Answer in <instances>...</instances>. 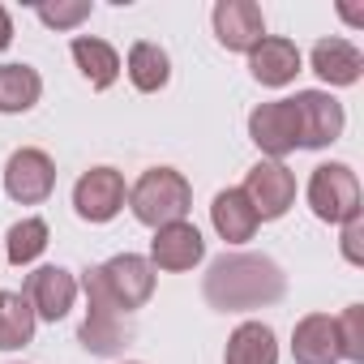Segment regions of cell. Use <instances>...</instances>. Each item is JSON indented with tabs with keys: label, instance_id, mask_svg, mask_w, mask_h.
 Wrapping results in <instances>:
<instances>
[{
	"label": "cell",
	"instance_id": "cell-25",
	"mask_svg": "<svg viewBox=\"0 0 364 364\" xmlns=\"http://www.w3.org/2000/svg\"><path fill=\"white\" fill-rule=\"evenodd\" d=\"M43 26H56V31H73L90 18V0H56V5H39L35 9Z\"/></svg>",
	"mask_w": 364,
	"mask_h": 364
},
{
	"label": "cell",
	"instance_id": "cell-3",
	"mask_svg": "<svg viewBox=\"0 0 364 364\" xmlns=\"http://www.w3.org/2000/svg\"><path fill=\"white\" fill-rule=\"evenodd\" d=\"M82 287H86V300H90L86 321H82V330H77L82 347H86L90 355H116V351H124L129 338H133V317L116 309V300L107 296V287H103V279H99V266H90V270L82 274Z\"/></svg>",
	"mask_w": 364,
	"mask_h": 364
},
{
	"label": "cell",
	"instance_id": "cell-22",
	"mask_svg": "<svg viewBox=\"0 0 364 364\" xmlns=\"http://www.w3.org/2000/svg\"><path fill=\"white\" fill-rule=\"evenodd\" d=\"M167 77H171V60H167V52H163L159 43H146V39H141V43L129 48V82H133L141 95L163 90Z\"/></svg>",
	"mask_w": 364,
	"mask_h": 364
},
{
	"label": "cell",
	"instance_id": "cell-13",
	"mask_svg": "<svg viewBox=\"0 0 364 364\" xmlns=\"http://www.w3.org/2000/svg\"><path fill=\"white\" fill-rule=\"evenodd\" d=\"M206 257V240L193 223H167L150 240V266L159 270H193Z\"/></svg>",
	"mask_w": 364,
	"mask_h": 364
},
{
	"label": "cell",
	"instance_id": "cell-12",
	"mask_svg": "<svg viewBox=\"0 0 364 364\" xmlns=\"http://www.w3.org/2000/svg\"><path fill=\"white\" fill-rule=\"evenodd\" d=\"M73 296H77V279L65 266H39L26 279V300H31L35 317H43V321H60L73 309Z\"/></svg>",
	"mask_w": 364,
	"mask_h": 364
},
{
	"label": "cell",
	"instance_id": "cell-7",
	"mask_svg": "<svg viewBox=\"0 0 364 364\" xmlns=\"http://www.w3.org/2000/svg\"><path fill=\"white\" fill-rule=\"evenodd\" d=\"M99 279H103L107 296L116 300V309L129 313V317L154 296V266L137 253H116L112 262L99 266Z\"/></svg>",
	"mask_w": 364,
	"mask_h": 364
},
{
	"label": "cell",
	"instance_id": "cell-24",
	"mask_svg": "<svg viewBox=\"0 0 364 364\" xmlns=\"http://www.w3.org/2000/svg\"><path fill=\"white\" fill-rule=\"evenodd\" d=\"M334 326H338V347H343V360L364 364V304L343 309V317H334Z\"/></svg>",
	"mask_w": 364,
	"mask_h": 364
},
{
	"label": "cell",
	"instance_id": "cell-10",
	"mask_svg": "<svg viewBox=\"0 0 364 364\" xmlns=\"http://www.w3.org/2000/svg\"><path fill=\"white\" fill-rule=\"evenodd\" d=\"M249 137L257 141L262 154H270L274 163H283V154H291L300 146V129H296V107L291 99H274L253 107L249 116Z\"/></svg>",
	"mask_w": 364,
	"mask_h": 364
},
{
	"label": "cell",
	"instance_id": "cell-1",
	"mask_svg": "<svg viewBox=\"0 0 364 364\" xmlns=\"http://www.w3.org/2000/svg\"><path fill=\"white\" fill-rule=\"evenodd\" d=\"M202 291H206L210 309L240 313V309L279 304L283 291H287V274L266 253H223V257L210 262Z\"/></svg>",
	"mask_w": 364,
	"mask_h": 364
},
{
	"label": "cell",
	"instance_id": "cell-6",
	"mask_svg": "<svg viewBox=\"0 0 364 364\" xmlns=\"http://www.w3.org/2000/svg\"><path fill=\"white\" fill-rule=\"evenodd\" d=\"M240 193L249 198V206L257 210V219L270 223V219H283V215L291 210V202H296V176H291L283 163L262 159V163L249 167Z\"/></svg>",
	"mask_w": 364,
	"mask_h": 364
},
{
	"label": "cell",
	"instance_id": "cell-15",
	"mask_svg": "<svg viewBox=\"0 0 364 364\" xmlns=\"http://www.w3.org/2000/svg\"><path fill=\"white\" fill-rule=\"evenodd\" d=\"M249 69L262 86H287L300 73V48L283 35H266L253 52H249Z\"/></svg>",
	"mask_w": 364,
	"mask_h": 364
},
{
	"label": "cell",
	"instance_id": "cell-14",
	"mask_svg": "<svg viewBox=\"0 0 364 364\" xmlns=\"http://www.w3.org/2000/svg\"><path fill=\"white\" fill-rule=\"evenodd\" d=\"M291 355L296 364H338L343 347H338V326L330 313H309L296 321L291 330Z\"/></svg>",
	"mask_w": 364,
	"mask_h": 364
},
{
	"label": "cell",
	"instance_id": "cell-16",
	"mask_svg": "<svg viewBox=\"0 0 364 364\" xmlns=\"http://www.w3.org/2000/svg\"><path fill=\"white\" fill-rule=\"evenodd\" d=\"M313 73L330 86H355L360 73H364V56L347 39H321L313 48Z\"/></svg>",
	"mask_w": 364,
	"mask_h": 364
},
{
	"label": "cell",
	"instance_id": "cell-9",
	"mask_svg": "<svg viewBox=\"0 0 364 364\" xmlns=\"http://www.w3.org/2000/svg\"><path fill=\"white\" fill-rule=\"evenodd\" d=\"M73 210L86 223H112L124 210V176L116 167H90L73 185Z\"/></svg>",
	"mask_w": 364,
	"mask_h": 364
},
{
	"label": "cell",
	"instance_id": "cell-2",
	"mask_svg": "<svg viewBox=\"0 0 364 364\" xmlns=\"http://www.w3.org/2000/svg\"><path fill=\"white\" fill-rule=\"evenodd\" d=\"M129 210L146 228H167V223H185L193 210V185L176 167H150L137 176V185L129 189Z\"/></svg>",
	"mask_w": 364,
	"mask_h": 364
},
{
	"label": "cell",
	"instance_id": "cell-11",
	"mask_svg": "<svg viewBox=\"0 0 364 364\" xmlns=\"http://www.w3.org/2000/svg\"><path fill=\"white\" fill-rule=\"evenodd\" d=\"M210 22H215V39L228 52H253L266 39V18L253 0H219Z\"/></svg>",
	"mask_w": 364,
	"mask_h": 364
},
{
	"label": "cell",
	"instance_id": "cell-17",
	"mask_svg": "<svg viewBox=\"0 0 364 364\" xmlns=\"http://www.w3.org/2000/svg\"><path fill=\"white\" fill-rule=\"evenodd\" d=\"M210 223H215V232L228 245H245V240H253V232H257L262 219H257V210L249 206V198L240 189H223L215 198V206H210Z\"/></svg>",
	"mask_w": 364,
	"mask_h": 364
},
{
	"label": "cell",
	"instance_id": "cell-26",
	"mask_svg": "<svg viewBox=\"0 0 364 364\" xmlns=\"http://www.w3.org/2000/svg\"><path fill=\"white\" fill-rule=\"evenodd\" d=\"M338 228H343V257L351 266H364V215H351Z\"/></svg>",
	"mask_w": 364,
	"mask_h": 364
},
{
	"label": "cell",
	"instance_id": "cell-20",
	"mask_svg": "<svg viewBox=\"0 0 364 364\" xmlns=\"http://www.w3.org/2000/svg\"><path fill=\"white\" fill-rule=\"evenodd\" d=\"M39 95H43V77L31 65H0V112L5 116L31 112Z\"/></svg>",
	"mask_w": 364,
	"mask_h": 364
},
{
	"label": "cell",
	"instance_id": "cell-4",
	"mask_svg": "<svg viewBox=\"0 0 364 364\" xmlns=\"http://www.w3.org/2000/svg\"><path fill=\"white\" fill-rule=\"evenodd\" d=\"M309 206L321 223H347L360 215V180L347 163H321L309 180Z\"/></svg>",
	"mask_w": 364,
	"mask_h": 364
},
{
	"label": "cell",
	"instance_id": "cell-23",
	"mask_svg": "<svg viewBox=\"0 0 364 364\" xmlns=\"http://www.w3.org/2000/svg\"><path fill=\"white\" fill-rule=\"evenodd\" d=\"M48 236H52L48 223L31 215V219H22V223L9 228V236H5V257H9L14 266H31V262L48 249Z\"/></svg>",
	"mask_w": 364,
	"mask_h": 364
},
{
	"label": "cell",
	"instance_id": "cell-8",
	"mask_svg": "<svg viewBox=\"0 0 364 364\" xmlns=\"http://www.w3.org/2000/svg\"><path fill=\"white\" fill-rule=\"evenodd\" d=\"M296 107V129H300V146L304 150H321L330 141H338L347 116H343V103L326 90H300L291 99Z\"/></svg>",
	"mask_w": 364,
	"mask_h": 364
},
{
	"label": "cell",
	"instance_id": "cell-18",
	"mask_svg": "<svg viewBox=\"0 0 364 364\" xmlns=\"http://www.w3.org/2000/svg\"><path fill=\"white\" fill-rule=\"evenodd\" d=\"M223 364H279V343L266 321H245L228 338Z\"/></svg>",
	"mask_w": 364,
	"mask_h": 364
},
{
	"label": "cell",
	"instance_id": "cell-5",
	"mask_svg": "<svg viewBox=\"0 0 364 364\" xmlns=\"http://www.w3.org/2000/svg\"><path fill=\"white\" fill-rule=\"evenodd\" d=\"M56 189V163L48 159V150L39 146H22L9 154L5 163V193L22 206H39L48 202Z\"/></svg>",
	"mask_w": 364,
	"mask_h": 364
},
{
	"label": "cell",
	"instance_id": "cell-19",
	"mask_svg": "<svg viewBox=\"0 0 364 364\" xmlns=\"http://www.w3.org/2000/svg\"><path fill=\"white\" fill-rule=\"evenodd\" d=\"M69 52H73V60H77L82 77H86L95 90H107V86L120 77V56H116V48H112V43L90 39V35H77V39L69 43Z\"/></svg>",
	"mask_w": 364,
	"mask_h": 364
},
{
	"label": "cell",
	"instance_id": "cell-21",
	"mask_svg": "<svg viewBox=\"0 0 364 364\" xmlns=\"http://www.w3.org/2000/svg\"><path fill=\"white\" fill-rule=\"evenodd\" d=\"M35 309L18 291H0V351H18L35 338Z\"/></svg>",
	"mask_w": 364,
	"mask_h": 364
},
{
	"label": "cell",
	"instance_id": "cell-27",
	"mask_svg": "<svg viewBox=\"0 0 364 364\" xmlns=\"http://www.w3.org/2000/svg\"><path fill=\"white\" fill-rule=\"evenodd\" d=\"M9 43H14V22H9V9L0 5V52H5Z\"/></svg>",
	"mask_w": 364,
	"mask_h": 364
}]
</instances>
